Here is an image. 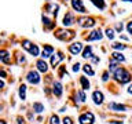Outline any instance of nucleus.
<instances>
[{
    "label": "nucleus",
    "mask_w": 132,
    "mask_h": 124,
    "mask_svg": "<svg viewBox=\"0 0 132 124\" xmlns=\"http://www.w3.org/2000/svg\"><path fill=\"white\" fill-rule=\"evenodd\" d=\"M114 79L118 83H121V84H125V83H129L131 81L132 77H131V73L128 72V70H125L124 68L120 66V68L114 72Z\"/></svg>",
    "instance_id": "obj_1"
},
{
    "label": "nucleus",
    "mask_w": 132,
    "mask_h": 124,
    "mask_svg": "<svg viewBox=\"0 0 132 124\" xmlns=\"http://www.w3.org/2000/svg\"><path fill=\"white\" fill-rule=\"evenodd\" d=\"M77 22L81 28H92V26H95L96 21L94 18H91V17H84V18H78Z\"/></svg>",
    "instance_id": "obj_2"
},
{
    "label": "nucleus",
    "mask_w": 132,
    "mask_h": 124,
    "mask_svg": "<svg viewBox=\"0 0 132 124\" xmlns=\"http://www.w3.org/2000/svg\"><path fill=\"white\" fill-rule=\"evenodd\" d=\"M55 36L58 37L59 40H70V39H73L74 36H76V33H74L73 30H58L55 33Z\"/></svg>",
    "instance_id": "obj_3"
},
{
    "label": "nucleus",
    "mask_w": 132,
    "mask_h": 124,
    "mask_svg": "<svg viewBox=\"0 0 132 124\" xmlns=\"http://www.w3.org/2000/svg\"><path fill=\"white\" fill-rule=\"evenodd\" d=\"M78 121H80V124H94L95 117L91 112H87V113H82L80 117H78Z\"/></svg>",
    "instance_id": "obj_4"
},
{
    "label": "nucleus",
    "mask_w": 132,
    "mask_h": 124,
    "mask_svg": "<svg viewBox=\"0 0 132 124\" xmlns=\"http://www.w3.org/2000/svg\"><path fill=\"white\" fill-rule=\"evenodd\" d=\"M26 80L30 83V84H39V83L41 81V79H40V74L35 72V70H30L28 74H26Z\"/></svg>",
    "instance_id": "obj_5"
},
{
    "label": "nucleus",
    "mask_w": 132,
    "mask_h": 124,
    "mask_svg": "<svg viewBox=\"0 0 132 124\" xmlns=\"http://www.w3.org/2000/svg\"><path fill=\"white\" fill-rule=\"evenodd\" d=\"M72 7L74 8V11L81 12V14H85L87 12L84 4H82V0H72Z\"/></svg>",
    "instance_id": "obj_6"
},
{
    "label": "nucleus",
    "mask_w": 132,
    "mask_h": 124,
    "mask_svg": "<svg viewBox=\"0 0 132 124\" xmlns=\"http://www.w3.org/2000/svg\"><path fill=\"white\" fill-rule=\"evenodd\" d=\"M76 22V19H74V17L72 12H66L65 17H63V21H62V24H63V26H72V25Z\"/></svg>",
    "instance_id": "obj_7"
},
{
    "label": "nucleus",
    "mask_w": 132,
    "mask_h": 124,
    "mask_svg": "<svg viewBox=\"0 0 132 124\" xmlns=\"http://www.w3.org/2000/svg\"><path fill=\"white\" fill-rule=\"evenodd\" d=\"M82 51V44L81 43H73V44H70L69 45V52L70 54H73V55H77L78 52H81Z\"/></svg>",
    "instance_id": "obj_8"
},
{
    "label": "nucleus",
    "mask_w": 132,
    "mask_h": 124,
    "mask_svg": "<svg viewBox=\"0 0 132 124\" xmlns=\"http://www.w3.org/2000/svg\"><path fill=\"white\" fill-rule=\"evenodd\" d=\"M102 37H103L102 30H101V29H96V30L91 32V35L87 37V40H88V41H92V40H102Z\"/></svg>",
    "instance_id": "obj_9"
},
{
    "label": "nucleus",
    "mask_w": 132,
    "mask_h": 124,
    "mask_svg": "<svg viewBox=\"0 0 132 124\" xmlns=\"http://www.w3.org/2000/svg\"><path fill=\"white\" fill-rule=\"evenodd\" d=\"M11 61V55L7 50H0V62L3 64H10Z\"/></svg>",
    "instance_id": "obj_10"
},
{
    "label": "nucleus",
    "mask_w": 132,
    "mask_h": 124,
    "mask_svg": "<svg viewBox=\"0 0 132 124\" xmlns=\"http://www.w3.org/2000/svg\"><path fill=\"white\" fill-rule=\"evenodd\" d=\"M109 109L110 110H114V112H125L127 110V106L125 105H121V103L111 102V103H109Z\"/></svg>",
    "instance_id": "obj_11"
},
{
    "label": "nucleus",
    "mask_w": 132,
    "mask_h": 124,
    "mask_svg": "<svg viewBox=\"0 0 132 124\" xmlns=\"http://www.w3.org/2000/svg\"><path fill=\"white\" fill-rule=\"evenodd\" d=\"M92 99H94V103L95 105H101V103H103V94L101 92V91H94L92 94Z\"/></svg>",
    "instance_id": "obj_12"
},
{
    "label": "nucleus",
    "mask_w": 132,
    "mask_h": 124,
    "mask_svg": "<svg viewBox=\"0 0 132 124\" xmlns=\"http://www.w3.org/2000/svg\"><path fill=\"white\" fill-rule=\"evenodd\" d=\"M52 52H54V47H51V45H44V50L41 52V58L47 59V58H50L52 55Z\"/></svg>",
    "instance_id": "obj_13"
},
{
    "label": "nucleus",
    "mask_w": 132,
    "mask_h": 124,
    "mask_svg": "<svg viewBox=\"0 0 132 124\" xmlns=\"http://www.w3.org/2000/svg\"><path fill=\"white\" fill-rule=\"evenodd\" d=\"M52 92L56 95V97H61L62 92H63V87H62V84L59 81H55L54 83V87H52Z\"/></svg>",
    "instance_id": "obj_14"
},
{
    "label": "nucleus",
    "mask_w": 132,
    "mask_h": 124,
    "mask_svg": "<svg viewBox=\"0 0 132 124\" xmlns=\"http://www.w3.org/2000/svg\"><path fill=\"white\" fill-rule=\"evenodd\" d=\"M62 59H63V55H62V52H58L56 55H52V57H51V66H52V68H55V66L59 64Z\"/></svg>",
    "instance_id": "obj_15"
},
{
    "label": "nucleus",
    "mask_w": 132,
    "mask_h": 124,
    "mask_svg": "<svg viewBox=\"0 0 132 124\" xmlns=\"http://www.w3.org/2000/svg\"><path fill=\"white\" fill-rule=\"evenodd\" d=\"M36 66H37V69H39L40 72H44V73H45V72L48 70V65L45 64L44 59H39V61L36 62Z\"/></svg>",
    "instance_id": "obj_16"
},
{
    "label": "nucleus",
    "mask_w": 132,
    "mask_h": 124,
    "mask_svg": "<svg viewBox=\"0 0 132 124\" xmlns=\"http://www.w3.org/2000/svg\"><path fill=\"white\" fill-rule=\"evenodd\" d=\"M92 47H91V45H87V47L82 50V58H92Z\"/></svg>",
    "instance_id": "obj_17"
},
{
    "label": "nucleus",
    "mask_w": 132,
    "mask_h": 124,
    "mask_svg": "<svg viewBox=\"0 0 132 124\" xmlns=\"http://www.w3.org/2000/svg\"><path fill=\"white\" fill-rule=\"evenodd\" d=\"M41 19H43V25H44L45 28H48V29H52L54 26H55V24H54V21L48 19L45 15H43V18H41Z\"/></svg>",
    "instance_id": "obj_18"
},
{
    "label": "nucleus",
    "mask_w": 132,
    "mask_h": 124,
    "mask_svg": "<svg viewBox=\"0 0 132 124\" xmlns=\"http://www.w3.org/2000/svg\"><path fill=\"white\" fill-rule=\"evenodd\" d=\"M18 94H19V98L22 99V101H25V99H26V86H25V84L19 86Z\"/></svg>",
    "instance_id": "obj_19"
},
{
    "label": "nucleus",
    "mask_w": 132,
    "mask_h": 124,
    "mask_svg": "<svg viewBox=\"0 0 132 124\" xmlns=\"http://www.w3.org/2000/svg\"><path fill=\"white\" fill-rule=\"evenodd\" d=\"M94 6H96L99 10H105L106 8V4H105V0H91Z\"/></svg>",
    "instance_id": "obj_20"
},
{
    "label": "nucleus",
    "mask_w": 132,
    "mask_h": 124,
    "mask_svg": "<svg viewBox=\"0 0 132 124\" xmlns=\"http://www.w3.org/2000/svg\"><path fill=\"white\" fill-rule=\"evenodd\" d=\"M118 68H120V66H118V62L116 61V59H111V61L109 62V70H110V72L114 73Z\"/></svg>",
    "instance_id": "obj_21"
},
{
    "label": "nucleus",
    "mask_w": 132,
    "mask_h": 124,
    "mask_svg": "<svg viewBox=\"0 0 132 124\" xmlns=\"http://www.w3.org/2000/svg\"><path fill=\"white\" fill-rule=\"evenodd\" d=\"M33 110H35L36 113H41V112H44V105L40 102H35L33 103Z\"/></svg>",
    "instance_id": "obj_22"
},
{
    "label": "nucleus",
    "mask_w": 132,
    "mask_h": 124,
    "mask_svg": "<svg viewBox=\"0 0 132 124\" xmlns=\"http://www.w3.org/2000/svg\"><path fill=\"white\" fill-rule=\"evenodd\" d=\"M111 58L116 59L117 62H124V61H125V57H124L121 52H113V54H111Z\"/></svg>",
    "instance_id": "obj_23"
},
{
    "label": "nucleus",
    "mask_w": 132,
    "mask_h": 124,
    "mask_svg": "<svg viewBox=\"0 0 132 124\" xmlns=\"http://www.w3.org/2000/svg\"><path fill=\"white\" fill-rule=\"evenodd\" d=\"M80 83H81L82 90H88L89 88V81H88V79H87L85 76H81L80 77Z\"/></svg>",
    "instance_id": "obj_24"
},
{
    "label": "nucleus",
    "mask_w": 132,
    "mask_h": 124,
    "mask_svg": "<svg viewBox=\"0 0 132 124\" xmlns=\"http://www.w3.org/2000/svg\"><path fill=\"white\" fill-rule=\"evenodd\" d=\"M29 52H30L33 57H37V55L40 54V52H39V47H37L36 44H33L32 47H30V50H29Z\"/></svg>",
    "instance_id": "obj_25"
},
{
    "label": "nucleus",
    "mask_w": 132,
    "mask_h": 124,
    "mask_svg": "<svg viewBox=\"0 0 132 124\" xmlns=\"http://www.w3.org/2000/svg\"><path fill=\"white\" fill-rule=\"evenodd\" d=\"M82 69H84V72H85V73H88L89 76H94V74H95L94 69L91 68V65H84V66H82Z\"/></svg>",
    "instance_id": "obj_26"
},
{
    "label": "nucleus",
    "mask_w": 132,
    "mask_h": 124,
    "mask_svg": "<svg viewBox=\"0 0 132 124\" xmlns=\"http://www.w3.org/2000/svg\"><path fill=\"white\" fill-rule=\"evenodd\" d=\"M59 117H58L56 114H52L51 117H50V124H59Z\"/></svg>",
    "instance_id": "obj_27"
},
{
    "label": "nucleus",
    "mask_w": 132,
    "mask_h": 124,
    "mask_svg": "<svg viewBox=\"0 0 132 124\" xmlns=\"http://www.w3.org/2000/svg\"><path fill=\"white\" fill-rule=\"evenodd\" d=\"M106 36H107V39L113 40L114 39V30H113V29H110V28H107L106 29Z\"/></svg>",
    "instance_id": "obj_28"
},
{
    "label": "nucleus",
    "mask_w": 132,
    "mask_h": 124,
    "mask_svg": "<svg viewBox=\"0 0 132 124\" xmlns=\"http://www.w3.org/2000/svg\"><path fill=\"white\" fill-rule=\"evenodd\" d=\"M32 45H33V44H32V43H30V41H29V40H22V47H23L25 50H28V51H29Z\"/></svg>",
    "instance_id": "obj_29"
},
{
    "label": "nucleus",
    "mask_w": 132,
    "mask_h": 124,
    "mask_svg": "<svg viewBox=\"0 0 132 124\" xmlns=\"http://www.w3.org/2000/svg\"><path fill=\"white\" fill-rule=\"evenodd\" d=\"M111 45H113V48H116V50H125V47H127L125 44H121V43H114Z\"/></svg>",
    "instance_id": "obj_30"
},
{
    "label": "nucleus",
    "mask_w": 132,
    "mask_h": 124,
    "mask_svg": "<svg viewBox=\"0 0 132 124\" xmlns=\"http://www.w3.org/2000/svg\"><path fill=\"white\" fill-rule=\"evenodd\" d=\"M77 97L80 98V99H78L80 102H84V101H85V95H84V92H82V91H78V92H77Z\"/></svg>",
    "instance_id": "obj_31"
},
{
    "label": "nucleus",
    "mask_w": 132,
    "mask_h": 124,
    "mask_svg": "<svg viewBox=\"0 0 132 124\" xmlns=\"http://www.w3.org/2000/svg\"><path fill=\"white\" fill-rule=\"evenodd\" d=\"M127 30H128V33H129V35H132V21H129V22H128Z\"/></svg>",
    "instance_id": "obj_32"
},
{
    "label": "nucleus",
    "mask_w": 132,
    "mask_h": 124,
    "mask_svg": "<svg viewBox=\"0 0 132 124\" xmlns=\"http://www.w3.org/2000/svg\"><path fill=\"white\" fill-rule=\"evenodd\" d=\"M62 121H63V124H73V120L70 119V117H65Z\"/></svg>",
    "instance_id": "obj_33"
},
{
    "label": "nucleus",
    "mask_w": 132,
    "mask_h": 124,
    "mask_svg": "<svg viewBox=\"0 0 132 124\" xmlns=\"http://www.w3.org/2000/svg\"><path fill=\"white\" fill-rule=\"evenodd\" d=\"M102 80H103V81H107V80H109V72H105V73H103Z\"/></svg>",
    "instance_id": "obj_34"
},
{
    "label": "nucleus",
    "mask_w": 132,
    "mask_h": 124,
    "mask_svg": "<svg viewBox=\"0 0 132 124\" xmlns=\"http://www.w3.org/2000/svg\"><path fill=\"white\" fill-rule=\"evenodd\" d=\"M80 70V64H74L73 65V72H78Z\"/></svg>",
    "instance_id": "obj_35"
},
{
    "label": "nucleus",
    "mask_w": 132,
    "mask_h": 124,
    "mask_svg": "<svg viewBox=\"0 0 132 124\" xmlns=\"http://www.w3.org/2000/svg\"><path fill=\"white\" fill-rule=\"evenodd\" d=\"M116 28H117V30H118L120 33H121V32H122V28H124V26H122V24H117V26H116Z\"/></svg>",
    "instance_id": "obj_36"
},
{
    "label": "nucleus",
    "mask_w": 132,
    "mask_h": 124,
    "mask_svg": "<svg viewBox=\"0 0 132 124\" xmlns=\"http://www.w3.org/2000/svg\"><path fill=\"white\" fill-rule=\"evenodd\" d=\"M7 74H6V72L4 70H0V77H6Z\"/></svg>",
    "instance_id": "obj_37"
},
{
    "label": "nucleus",
    "mask_w": 132,
    "mask_h": 124,
    "mask_svg": "<svg viewBox=\"0 0 132 124\" xmlns=\"http://www.w3.org/2000/svg\"><path fill=\"white\" fill-rule=\"evenodd\" d=\"M3 87H4V81L2 80V79H0V90H2V88H3Z\"/></svg>",
    "instance_id": "obj_38"
},
{
    "label": "nucleus",
    "mask_w": 132,
    "mask_h": 124,
    "mask_svg": "<svg viewBox=\"0 0 132 124\" xmlns=\"http://www.w3.org/2000/svg\"><path fill=\"white\" fill-rule=\"evenodd\" d=\"M128 94H132V84L128 87Z\"/></svg>",
    "instance_id": "obj_39"
},
{
    "label": "nucleus",
    "mask_w": 132,
    "mask_h": 124,
    "mask_svg": "<svg viewBox=\"0 0 132 124\" xmlns=\"http://www.w3.org/2000/svg\"><path fill=\"white\" fill-rule=\"evenodd\" d=\"M18 124H23V119L19 117V119H18Z\"/></svg>",
    "instance_id": "obj_40"
},
{
    "label": "nucleus",
    "mask_w": 132,
    "mask_h": 124,
    "mask_svg": "<svg viewBox=\"0 0 132 124\" xmlns=\"http://www.w3.org/2000/svg\"><path fill=\"white\" fill-rule=\"evenodd\" d=\"M0 124H6V121H4V120H0Z\"/></svg>",
    "instance_id": "obj_41"
}]
</instances>
